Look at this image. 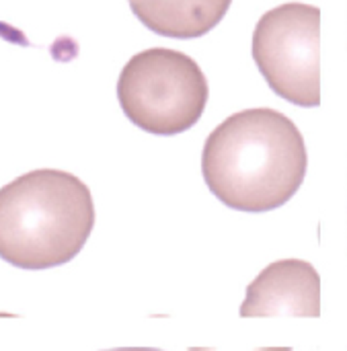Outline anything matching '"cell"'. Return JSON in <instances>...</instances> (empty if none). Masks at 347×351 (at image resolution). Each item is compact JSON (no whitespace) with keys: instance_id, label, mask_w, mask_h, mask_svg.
Wrapping results in <instances>:
<instances>
[{"instance_id":"ba28073f","label":"cell","mask_w":347,"mask_h":351,"mask_svg":"<svg viewBox=\"0 0 347 351\" xmlns=\"http://www.w3.org/2000/svg\"><path fill=\"white\" fill-rule=\"evenodd\" d=\"M105 351H163L156 348H115V350H105Z\"/></svg>"},{"instance_id":"3957f363","label":"cell","mask_w":347,"mask_h":351,"mask_svg":"<svg viewBox=\"0 0 347 351\" xmlns=\"http://www.w3.org/2000/svg\"><path fill=\"white\" fill-rule=\"evenodd\" d=\"M208 97V78L198 62L169 47H150L132 56L117 80L123 115L154 136L191 130L204 115Z\"/></svg>"},{"instance_id":"6da1fadb","label":"cell","mask_w":347,"mask_h":351,"mask_svg":"<svg viewBox=\"0 0 347 351\" xmlns=\"http://www.w3.org/2000/svg\"><path fill=\"white\" fill-rule=\"evenodd\" d=\"M307 144L296 123L270 107L226 117L202 150V175L224 206L261 214L288 204L307 177Z\"/></svg>"},{"instance_id":"8992f818","label":"cell","mask_w":347,"mask_h":351,"mask_svg":"<svg viewBox=\"0 0 347 351\" xmlns=\"http://www.w3.org/2000/svg\"><path fill=\"white\" fill-rule=\"evenodd\" d=\"M132 12L152 33L195 39L210 33L228 12L232 0H128Z\"/></svg>"},{"instance_id":"5b68a950","label":"cell","mask_w":347,"mask_h":351,"mask_svg":"<svg viewBox=\"0 0 347 351\" xmlns=\"http://www.w3.org/2000/svg\"><path fill=\"white\" fill-rule=\"evenodd\" d=\"M321 315V278L300 259L267 265L247 288L241 317H311Z\"/></svg>"},{"instance_id":"52a82bcc","label":"cell","mask_w":347,"mask_h":351,"mask_svg":"<svg viewBox=\"0 0 347 351\" xmlns=\"http://www.w3.org/2000/svg\"><path fill=\"white\" fill-rule=\"evenodd\" d=\"M189 351H224L216 348H189ZM249 351H292V348H253Z\"/></svg>"},{"instance_id":"7a4b0ae2","label":"cell","mask_w":347,"mask_h":351,"mask_svg":"<svg viewBox=\"0 0 347 351\" xmlns=\"http://www.w3.org/2000/svg\"><path fill=\"white\" fill-rule=\"evenodd\" d=\"M93 226L91 189L72 173L37 169L0 189V259L19 269L72 261Z\"/></svg>"},{"instance_id":"277c9868","label":"cell","mask_w":347,"mask_h":351,"mask_svg":"<svg viewBox=\"0 0 347 351\" xmlns=\"http://www.w3.org/2000/svg\"><path fill=\"white\" fill-rule=\"evenodd\" d=\"M321 10L286 2L267 10L253 33V60L270 88L298 107L321 105Z\"/></svg>"}]
</instances>
